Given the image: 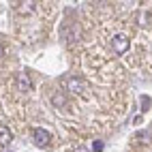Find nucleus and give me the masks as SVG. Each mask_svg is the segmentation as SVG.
Masks as SVG:
<instances>
[{
	"instance_id": "1",
	"label": "nucleus",
	"mask_w": 152,
	"mask_h": 152,
	"mask_svg": "<svg viewBox=\"0 0 152 152\" xmlns=\"http://www.w3.org/2000/svg\"><path fill=\"white\" fill-rule=\"evenodd\" d=\"M64 88L69 92H73V94H79V92H84L86 82L82 77H77V75H69V77H64Z\"/></svg>"
},
{
	"instance_id": "2",
	"label": "nucleus",
	"mask_w": 152,
	"mask_h": 152,
	"mask_svg": "<svg viewBox=\"0 0 152 152\" xmlns=\"http://www.w3.org/2000/svg\"><path fill=\"white\" fill-rule=\"evenodd\" d=\"M111 49H114L116 56H122L129 52V37L124 34H116L114 39H111Z\"/></svg>"
},
{
	"instance_id": "3",
	"label": "nucleus",
	"mask_w": 152,
	"mask_h": 152,
	"mask_svg": "<svg viewBox=\"0 0 152 152\" xmlns=\"http://www.w3.org/2000/svg\"><path fill=\"white\" fill-rule=\"evenodd\" d=\"M32 139H34L37 146L45 148V146H49V141H52V133L45 131V129H34V131H32Z\"/></svg>"
},
{
	"instance_id": "4",
	"label": "nucleus",
	"mask_w": 152,
	"mask_h": 152,
	"mask_svg": "<svg viewBox=\"0 0 152 152\" xmlns=\"http://www.w3.org/2000/svg\"><path fill=\"white\" fill-rule=\"evenodd\" d=\"M17 88L22 90V92H28L30 88H32V82H30V75L26 73H17Z\"/></svg>"
},
{
	"instance_id": "5",
	"label": "nucleus",
	"mask_w": 152,
	"mask_h": 152,
	"mask_svg": "<svg viewBox=\"0 0 152 152\" xmlns=\"http://www.w3.org/2000/svg\"><path fill=\"white\" fill-rule=\"evenodd\" d=\"M13 139V133L9 131V126H4V124H0V144L2 146H7L9 141Z\"/></svg>"
},
{
	"instance_id": "6",
	"label": "nucleus",
	"mask_w": 152,
	"mask_h": 152,
	"mask_svg": "<svg viewBox=\"0 0 152 152\" xmlns=\"http://www.w3.org/2000/svg\"><path fill=\"white\" fill-rule=\"evenodd\" d=\"M52 105H54V107H58V109H60V107H64V105H66V96H64L62 92L52 94Z\"/></svg>"
},
{
	"instance_id": "7",
	"label": "nucleus",
	"mask_w": 152,
	"mask_h": 152,
	"mask_svg": "<svg viewBox=\"0 0 152 152\" xmlns=\"http://www.w3.org/2000/svg\"><path fill=\"white\" fill-rule=\"evenodd\" d=\"M141 105H144V109H148V105H150V99H148V96H141Z\"/></svg>"
},
{
	"instance_id": "8",
	"label": "nucleus",
	"mask_w": 152,
	"mask_h": 152,
	"mask_svg": "<svg viewBox=\"0 0 152 152\" xmlns=\"http://www.w3.org/2000/svg\"><path fill=\"white\" fill-rule=\"evenodd\" d=\"M101 150H103V144H101V141H96V144H94V152H101Z\"/></svg>"
},
{
	"instance_id": "9",
	"label": "nucleus",
	"mask_w": 152,
	"mask_h": 152,
	"mask_svg": "<svg viewBox=\"0 0 152 152\" xmlns=\"http://www.w3.org/2000/svg\"><path fill=\"white\" fill-rule=\"evenodd\" d=\"M75 152H88V150H86L84 146H77V150H75Z\"/></svg>"
},
{
	"instance_id": "10",
	"label": "nucleus",
	"mask_w": 152,
	"mask_h": 152,
	"mask_svg": "<svg viewBox=\"0 0 152 152\" xmlns=\"http://www.w3.org/2000/svg\"><path fill=\"white\" fill-rule=\"evenodd\" d=\"M2 56H4V45L0 43V58H2Z\"/></svg>"
}]
</instances>
